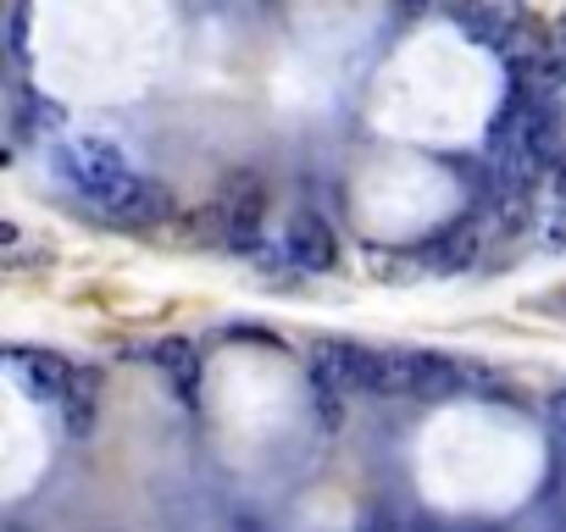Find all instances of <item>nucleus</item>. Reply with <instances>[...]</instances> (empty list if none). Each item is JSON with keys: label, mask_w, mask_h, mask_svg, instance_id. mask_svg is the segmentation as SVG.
I'll list each match as a JSON object with an SVG mask.
<instances>
[{"label": "nucleus", "mask_w": 566, "mask_h": 532, "mask_svg": "<svg viewBox=\"0 0 566 532\" xmlns=\"http://www.w3.org/2000/svg\"><path fill=\"white\" fill-rule=\"evenodd\" d=\"M62 172L73 178V189L78 194H90L101 211L134 183V172H128V161H123V150L117 145H106V139H67L62 145Z\"/></svg>", "instance_id": "f257e3e1"}, {"label": "nucleus", "mask_w": 566, "mask_h": 532, "mask_svg": "<svg viewBox=\"0 0 566 532\" xmlns=\"http://www.w3.org/2000/svg\"><path fill=\"white\" fill-rule=\"evenodd\" d=\"M367 366H373V350H356V344H339V339H323L312 350V394H317V411H323L328 427L339 422V400L367 389Z\"/></svg>", "instance_id": "f03ea898"}, {"label": "nucleus", "mask_w": 566, "mask_h": 532, "mask_svg": "<svg viewBox=\"0 0 566 532\" xmlns=\"http://www.w3.org/2000/svg\"><path fill=\"white\" fill-rule=\"evenodd\" d=\"M217 205H222V244L255 249L261 233H266V189H261V178L255 172H233L222 183V200Z\"/></svg>", "instance_id": "7ed1b4c3"}, {"label": "nucleus", "mask_w": 566, "mask_h": 532, "mask_svg": "<svg viewBox=\"0 0 566 532\" xmlns=\"http://www.w3.org/2000/svg\"><path fill=\"white\" fill-rule=\"evenodd\" d=\"M106 216L123 222V227H156V222H172V189L156 183V178H139V172H134V183L106 205Z\"/></svg>", "instance_id": "20e7f679"}, {"label": "nucleus", "mask_w": 566, "mask_h": 532, "mask_svg": "<svg viewBox=\"0 0 566 532\" xmlns=\"http://www.w3.org/2000/svg\"><path fill=\"white\" fill-rule=\"evenodd\" d=\"M461 29H467L478 45L505 51V40H511L516 29H527V7H522V0H467Z\"/></svg>", "instance_id": "39448f33"}, {"label": "nucleus", "mask_w": 566, "mask_h": 532, "mask_svg": "<svg viewBox=\"0 0 566 532\" xmlns=\"http://www.w3.org/2000/svg\"><path fill=\"white\" fill-rule=\"evenodd\" d=\"M7 366L40 394V400H67V389H73V366L62 361V355H51V350H23V344H12L7 350Z\"/></svg>", "instance_id": "423d86ee"}, {"label": "nucleus", "mask_w": 566, "mask_h": 532, "mask_svg": "<svg viewBox=\"0 0 566 532\" xmlns=\"http://www.w3.org/2000/svg\"><path fill=\"white\" fill-rule=\"evenodd\" d=\"M290 266H301V273H334V233H328V222L317 216V211H301L295 222H290Z\"/></svg>", "instance_id": "0eeeda50"}, {"label": "nucleus", "mask_w": 566, "mask_h": 532, "mask_svg": "<svg viewBox=\"0 0 566 532\" xmlns=\"http://www.w3.org/2000/svg\"><path fill=\"white\" fill-rule=\"evenodd\" d=\"M417 383H422V355L417 350H389V355H373V366H367L373 394H411L417 400Z\"/></svg>", "instance_id": "6e6552de"}, {"label": "nucleus", "mask_w": 566, "mask_h": 532, "mask_svg": "<svg viewBox=\"0 0 566 532\" xmlns=\"http://www.w3.org/2000/svg\"><path fill=\"white\" fill-rule=\"evenodd\" d=\"M156 366L167 372V383H172V394H178L184 405H200V350H195L189 339H167V344L156 350Z\"/></svg>", "instance_id": "1a4fd4ad"}, {"label": "nucleus", "mask_w": 566, "mask_h": 532, "mask_svg": "<svg viewBox=\"0 0 566 532\" xmlns=\"http://www.w3.org/2000/svg\"><path fill=\"white\" fill-rule=\"evenodd\" d=\"M472 260H478V227L461 222L428 249V273H467Z\"/></svg>", "instance_id": "9d476101"}, {"label": "nucleus", "mask_w": 566, "mask_h": 532, "mask_svg": "<svg viewBox=\"0 0 566 532\" xmlns=\"http://www.w3.org/2000/svg\"><path fill=\"white\" fill-rule=\"evenodd\" d=\"M516 78V89H527V95H555L560 84H566V51H555V40L522 67V73H511Z\"/></svg>", "instance_id": "9b49d317"}, {"label": "nucleus", "mask_w": 566, "mask_h": 532, "mask_svg": "<svg viewBox=\"0 0 566 532\" xmlns=\"http://www.w3.org/2000/svg\"><path fill=\"white\" fill-rule=\"evenodd\" d=\"M472 377L455 366V361H444V355H422V383H417V400H450V394H461Z\"/></svg>", "instance_id": "f8f14e48"}, {"label": "nucleus", "mask_w": 566, "mask_h": 532, "mask_svg": "<svg viewBox=\"0 0 566 532\" xmlns=\"http://www.w3.org/2000/svg\"><path fill=\"white\" fill-rule=\"evenodd\" d=\"M7 100H12V134H18V139H29L34 128L56 123V106H45L29 84H12V95H7Z\"/></svg>", "instance_id": "ddd939ff"}, {"label": "nucleus", "mask_w": 566, "mask_h": 532, "mask_svg": "<svg viewBox=\"0 0 566 532\" xmlns=\"http://www.w3.org/2000/svg\"><path fill=\"white\" fill-rule=\"evenodd\" d=\"M29 29H34V0H12L7 7V56L29 62Z\"/></svg>", "instance_id": "4468645a"}, {"label": "nucleus", "mask_w": 566, "mask_h": 532, "mask_svg": "<svg viewBox=\"0 0 566 532\" xmlns=\"http://www.w3.org/2000/svg\"><path fill=\"white\" fill-rule=\"evenodd\" d=\"M250 260L261 266V273H277V266L290 260V244H266V238H261V244L250 249Z\"/></svg>", "instance_id": "2eb2a0df"}, {"label": "nucleus", "mask_w": 566, "mask_h": 532, "mask_svg": "<svg viewBox=\"0 0 566 532\" xmlns=\"http://www.w3.org/2000/svg\"><path fill=\"white\" fill-rule=\"evenodd\" d=\"M549 427L566 438V389H555V400H549Z\"/></svg>", "instance_id": "dca6fc26"}, {"label": "nucleus", "mask_w": 566, "mask_h": 532, "mask_svg": "<svg viewBox=\"0 0 566 532\" xmlns=\"http://www.w3.org/2000/svg\"><path fill=\"white\" fill-rule=\"evenodd\" d=\"M549 40H555V51H566V18H555V29H549Z\"/></svg>", "instance_id": "f3484780"}, {"label": "nucleus", "mask_w": 566, "mask_h": 532, "mask_svg": "<svg viewBox=\"0 0 566 532\" xmlns=\"http://www.w3.org/2000/svg\"><path fill=\"white\" fill-rule=\"evenodd\" d=\"M439 0H406V12H433Z\"/></svg>", "instance_id": "a211bd4d"}, {"label": "nucleus", "mask_w": 566, "mask_h": 532, "mask_svg": "<svg viewBox=\"0 0 566 532\" xmlns=\"http://www.w3.org/2000/svg\"><path fill=\"white\" fill-rule=\"evenodd\" d=\"M439 7H444V12H455V18H461V12H467V0H439Z\"/></svg>", "instance_id": "6ab92c4d"}, {"label": "nucleus", "mask_w": 566, "mask_h": 532, "mask_svg": "<svg viewBox=\"0 0 566 532\" xmlns=\"http://www.w3.org/2000/svg\"><path fill=\"white\" fill-rule=\"evenodd\" d=\"M560 194H566V172H560Z\"/></svg>", "instance_id": "aec40b11"}]
</instances>
